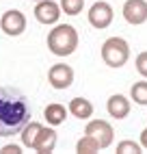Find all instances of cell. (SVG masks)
<instances>
[{
    "label": "cell",
    "mask_w": 147,
    "mask_h": 154,
    "mask_svg": "<svg viewBox=\"0 0 147 154\" xmlns=\"http://www.w3.org/2000/svg\"><path fill=\"white\" fill-rule=\"evenodd\" d=\"M67 113H71L76 119L89 122V117L93 115V104L87 98H71L69 104H67Z\"/></svg>",
    "instance_id": "7c38bea8"
},
{
    "label": "cell",
    "mask_w": 147,
    "mask_h": 154,
    "mask_svg": "<svg viewBox=\"0 0 147 154\" xmlns=\"http://www.w3.org/2000/svg\"><path fill=\"white\" fill-rule=\"evenodd\" d=\"M41 126H44V124H39V122H30V119L26 122V126L20 130V137H22V146H26V148L33 150V143H35V139H37V135H39Z\"/></svg>",
    "instance_id": "5bb4252c"
},
{
    "label": "cell",
    "mask_w": 147,
    "mask_h": 154,
    "mask_svg": "<svg viewBox=\"0 0 147 154\" xmlns=\"http://www.w3.org/2000/svg\"><path fill=\"white\" fill-rule=\"evenodd\" d=\"M35 17L39 24H56L61 17V5H56L54 0H37L35 5Z\"/></svg>",
    "instance_id": "9c48e42d"
},
{
    "label": "cell",
    "mask_w": 147,
    "mask_h": 154,
    "mask_svg": "<svg viewBox=\"0 0 147 154\" xmlns=\"http://www.w3.org/2000/svg\"><path fill=\"white\" fill-rule=\"evenodd\" d=\"M30 115V102L17 87H0V137L20 135Z\"/></svg>",
    "instance_id": "6da1fadb"
},
{
    "label": "cell",
    "mask_w": 147,
    "mask_h": 154,
    "mask_svg": "<svg viewBox=\"0 0 147 154\" xmlns=\"http://www.w3.org/2000/svg\"><path fill=\"white\" fill-rule=\"evenodd\" d=\"M134 65H136V72H139L143 78H147V50H145V52H139Z\"/></svg>",
    "instance_id": "d6986e66"
},
{
    "label": "cell",
    "mask_w": 147,
    "mask_h": 154,
    "mask_svg": "<svg viewBox=\"0 0 147 154\" xmlns=\"http://www.w3.org/2000/svg\"><path fill=\"white\" fill-rule=\"evenodd\" d=\"M0 154H22V148L15 146V143H9V146H4L0 150Z\"/></svg>",
    "instance_id": "ffe728a7"
},
{
    "label": "cell",
    "mask_w": 147,
    "mask_h": 154,
    "mask_svg": "<svg viewBox=\"0 0 147 154\" xmlns=\"http://www.w3.org/2000/svg\"><path fill=\"white\" fill-rule=\"evenodd\" d=\"M85 9V0H61V11L67 15H78Z\"/></svg>",
    "instance_id": "e0dca14e"
},
{
    "label": "cell",
    "mask_w": 147,
    "mask_h": 154,
    "mask_svg": "<svg viewBox=\"0 0 147 154\" xmlns=\"http://www.w3.org/2000/svg\"><path fill=\"white\" fill-rule=\"evenodd\" d=\"M139 143H141L143 150H147V128H143V132H141V141H139Z\"/></svg>",
    "instance_id": "44dd1931"
},
{
    "label": "cell",
    "mask_w": 147,
    "mask_h": 154,
    "mask_svg": "<svg viewBox=\"0 0 147 154\" xmlns=\"http://www.w3.org/2000/svg\"><path fill=\"white\" fill-rule=\"evenodd\" d=\"M0 28L9 37H20L26 30V15L20 9H9L0 17Z\"/></svg>",
    "instance_id": "277c9868"
},
{
    "label": "cell",
    "mask_w": 147,
    "mask_h": 154,
    "mask_svg": "<svg viewBox=\"0 0 147 154\" xmlns=\"http://www.w3.org/2000/svg\"><path fill=\"white\" fill-rule=\"evenodd\" d=\"M123 20L132 26H141L147 22V2L145 0H125L123 2Z\"/></svg>",
    "instance_id": "ba28073f"
},
{
    "label": "cell",
    "mask_w": 147,
    "mask_h": 154,
    "mask_svg": "<svg viewBox=\"0 0 147 154\" xmlns=\"http://www.w3.org/2000/svg\"><path fill=\"white\" fill-rule=\"evenodd\" d=\"M130 98L141 106H147V80H139L130 89Z\"/></svg>",
    "instance_id": "2e32d148"
},
{
    "label": "cell",
    "mask_w": 147,
    "mask_h": 154,
    "mask_svg": "<svg viewBox=\"0 0 147 154\" xmlns=\"http://www.w3.org/2000/svg\"><path fill=\"white\" fill-rule=\"evenodd\" d=\"M143 148H141V143H136L132 139H125L121 143H117V154H141Z\"/></svg>",
    "instance_id": "ac0fdd59"
},
{
    "label": "cell",
    "mask_w": 147,
    "mask_h": 154,
    "mask_svg": "<svg viewBox=\"0 0 147 154\" xmlns=\"http://www.w3.org/2000/svg\"><path fill=\"white\" fill-rule=\"evenodd\" d=\"M100 150H102L100 143L93 139L91 135H87V132H85V137L78 139V143H76V152H80V154H95Z\"/></svg>",
    "instance_id": "9a60e30c"
},
{
    "label": "cell",
    "mask_w": 147,
    "mask_h": 154,
    "mask_svg": "<svg viewBox=\"0 0 147 154\" xmlns=\"http://www.w3.org/2000/svg\"><path fill=\"white\" fill-rule=\"evenodd\" d=\"M106 111L115 119H125L130 115V100L125 96H121V94H112L106 102Z\"/></svg>",
    "instance_id": "8fae6325"
},
{
    "label": "cell",
    "mask_w": 147,
    "mask_h": 154,
    "mask_svg": "<svg viewBox=\"0 0 147 154\" xmlns=\"http://www.w3.org/2000/svg\"><path fill=\"white\" fill-rule=\"evenodd\" d=\"M44 117H46V122H48L50 126H61L63 122L67 119V109L63 106V104H58V102L48 104L44 109Z\"/></svg>",
    "instance_id": "4fadbf2b"
},
{
    "label": "cell",
    "mask_w": 147,
    "mask_h": 154,
    "mask_svg": "<svg viewBox=\"0 0 147 154\" xmlns=\"http://www.w3.org/2000/svg\"><path fill=\"white\" fill-rule=\"evenodd\" d=\"M78 48V30L71 24H56L48 33V50L56 57H69Z\"/></svg>",
    "instance_id": "7a4b0ae2"
},
{
    "label": "cell",
    "mask_w": 147,
    "mask_h": 154,
    "mask_svg": "<svg viewBox=\"0 0 147 154\" xmlns=\"http://www.w3.org/2000/svg\"><path fill=\"white\" fill-rule=\"evenodd\" d=\"M89 24L98 30H104L112 24V17H115V11L108 2H104V0H98V2H93L91 9H89Z\"/></svg>",
    "instance_id": "5b68a950"
},
{
    "label": "cell",
    "mask_w": 147,
    "mask_h": 154,
    "mask_svg": "<svg viewBox=\"0 0 147 154\" xmlns=\"http://www.w3.org/2000/svg\"><path fill=\"white\" fill-rule=\"evenodd\" d=\"M54 148H56V130H54V126H48V128L41 126L39 135H37V139L33 143V150L37 154H50V152H54Z\"/></svg>",
    "instance_id": "30bf717a"
},
{
    "label": "cell",
    "mask_w": 147,
    "mask_h": 154,
    "mask_svg": "<svg viewBox=\"0 0 147 154\" xmlns=\"http://www.w3.org/2000/svg\"><path fill=\"white\" fill-rule=\"evenodd\" d=\"M102 61L108 67H123L130 59V44L123 37H108L102 44Z\"/></svg>",
    "instance_id": "3957f363"
},
{
    "label": "cell",
    "mask_w": 147,
    "mask_h": 154,
    "mask_svg": "<svg viewBox=\"0 0 147 154\" xmlns=\"http://www.w3.org/2000/svg\"><path fill=\"white\" fill-rule=\"evenodd\" d=\"M48 83L58 91L69 89L71 83H74V69L65 63H54L48 69Z\"/></svg>",
    "instance_id": "52a82bcc"
},
{
    "label": "cell",
    "mask_w": 147,
    "mask_h": 154,
    "mask_svg": "<svg viewBox=\"0 0 147 154\" xmlns=\"http://www.w3.org/2000/svg\"><path fill=\"white\" fill-rule=\"evenodd\" d=\"M85 132L91 135L93 139L100 143L102 150H106L110 143H112V139H115V130H112V126L108 124L106 119H89Z\"/></svg>",
    "instance_id": "8992f818"
}]
</instances>
